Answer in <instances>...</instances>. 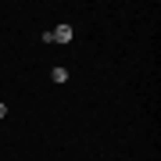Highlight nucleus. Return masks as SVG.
I'll use <instances>...</instances> for the list:
<instances>
[{
	"mask_svg": "<svg viewBox=\"0 0 161 161\" xmlns=\"http://www.w3.org/2000/svg\"><path fill=\"white\" fill-rule=\"evenodd\" d=\"M50 36H54V43H68V40H72V25L64 22V25H58V29H54Z\"/></svg>",
	"mask_w": 161,
	"mask_h": 161,
	"instance_id": "f257e3e1",
	"label": "nucleus"
},
{
	"mask_svg": "<svg viewBox=\"0 0 161 161\" xmlns=\"http://www.w3.org/2000/svg\"><path fill=\"white\" fill-rule=\"evenodd\" d=\"M50 75H54V82H64V79H68V68H54Z\"/></svg>",
	"mask_w": 161,
	"mask_h": 161,
	"instance_id": "f03ea898",
	"label": "nucleus"
},
{
	"mask_svg": "<svg viewBox=\"0 0 161 161\" xmlns=\"http://www.w3.org/2000/svg\"><path fill=\"white\" fill-rule=\"evenodd\" d=\"M4 115H7V108H4V104H0V118H4Z\"/></svg>",
	"mask_w": 161,
	"mask_h": 161,
	"instance_id": "7ed1b4c3",
	"label": "nucleus"
}]
</instances>
